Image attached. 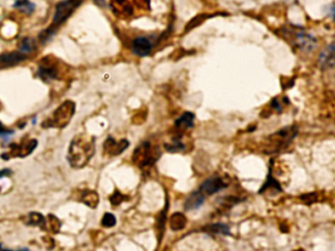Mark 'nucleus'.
Returning a JSON list of instances; mask_svg holds the SVG:
<instances>
[{
	"label": "nucleus",
	"instance_id": "f257e3e1",
	"mask_svg": "<svg viewBox=\"0 0 335 251\" xmlns=\"http://www.w3.org/2000/svg\"><path fill=\"white\" fill-rule=\"evenodd\" d=\"M94 154V138L81 135L76 137L70 145L68 160L72 167L86 166Z\"/></svg>",
	"mask_w": 335,
	"mask_h": 251
},
{
	"label": "nucleus",
	"instance_id": "f03ea898",
	"mask_svg": "<svg viewBox=\"0 0 335 251\" xmlns=\"http://www.w3.org/2000/svg\"><path fill=\"white\" fill-rule=\"evenodd\" d=\"M110 7L114 15L122 20L137 18L151 10L150 0H110Z\"/></svg>",
	"mask_w": 335,
	"mask_h": 251
},
{
	"label": "nucleus",
	"instance_id": "7ed1b4c3",
	"mask_svg": "<svg viewBox=\"0 0 335 251\" xmlns=\"http://www.w3.org/2000/svg\"><path fill=\"white\" fill-rule=\"evenodd\" d=\"M83 0H64V1L58 3L54 14L53 24L46 30V32L53 36L56 29L74 13V11L80 6Z\"/></svg>",
	"mask_w": 335,
	"mask_h": 251
},
{
	"label": "nucleus",
	"instance_id": "20e7f679",
	"mask_svg": "<svg viewBox=\"0 0 335 251\" xmlns=\"http://www.w3.org/2000/svg\"><path fill=\"white\" fill-rule=\"evenodd\" d=\"M160 155L161 153H159L158 149H154L149 141H144L135 148L133 155V161L140 168H144L153 165Z\"/></svg>",
	"mask_w": 335,
	"mask_h": 251
},
{
	"label": "nucleus",
	"instance_id": "39448f33",
	"mask_svg": "<svg viewBox=\"0 0 335 251\" xmlns=\"http://www.w3.org/2000/svg\"><path fill=\"white\" fill-rule=\"evenodd\" d=\"M74 114H75V103L73 101H65L53 113L52 118L47 124L51 127L63 128L70 122Z\"/></svg>",
	"mask_w": 335,
	"mask_h": 251
},
{
	"label": "nucleus",
	"instance_id": "423d86ee",
	"mask_svg": "<svg viewBox=\"0 0 335 251\" xmlns=\"http://www.w3.org/2000/svg\"><path fill=\"white\" fill-rule=\"evenodd\" d=\"M297 134H298V129L294 126L284 128L280 130L279 132L273 134L270 137L271 138L270 141H274V146H273L272 151L276 152L283 148H286L288 144L293 140V138L297 136Z\"/></svg>",
	"mask_w": 335,
	"mask_h": 251
},
{
	"label": "nucleus",
	"instance_id": "0eeeda50",
	"mask_svg": "<svg viewBox=\"0 0 335 251\" xmlns=\"http://www.w3.org/2000/svg\"><path fill=\"white\" fill-rule=\"evenodd\" d=\"M39 76L45 81H50L57 79L59 75L58 64L51 61V58H45L40 65L38 70Z\"/></svg>",
	"mask_w": 335,
	"mask_h": 251
},
{
	"label": "nucleus",
	"instance_id": "6e6552de",
	"mask_svg": "<svg viewBox=\"0 0 335 251\" xmlns=\"http://www.w3.org/2000/svg\"><path fill=\"white\" fill-rule=\"evenodd\" d=\"M227 183L219 177H213L208 180H206L199 187V190L207 195H213L225 187H227Z\"/></svg>",
	"mask_w": 335,
	"mask_h": 251
},
{
	"label": "nucleus",
	"instance_id": "1a4fd4ad",
	"mask_svg": "<svg viewBox=\"0 0 335 251\" xmlns=\"http://www.w3.org/2000/svg\"><path fill=\"white\" fill-rule=\"evenodd\" d=\"M129 146L130 142L127 139H123L117 142L113 137H108L103 144V149L106 154L110 156H117L123 153Z\"/></svg>",
	"mask_w": 335,
	"mask_h": 251
},
{
	"label": "nucleus",
	"instance_id": "9d476101",
	"mask_svg": "<svg viewBox=\"0 0 335 251\" xmlns=\"http://www.w3.org/2000/svg\"><path fill=\"white\" fill-rule=\"evenodd\" d=\"M294 43L296 46L303 51H311L315 47V40L311 36L305 33L304 31H297L294 35Z\"/></svg>",
	"mask_w": 335,
	"mask_h": 251
},
{
	"label": "nucleus",
	"instance_id": "9b49d317",
	"mask_svg": "<svg viewBox=\"0 0 335 251\" xmlns=\"http://www.w3.org/2000/svg\"><path fill=\"white\" fill-rule=\"evenodd\" d=\"M132 50L139 57L147 56L152 50V43L148 38L137 37L132 43Z\"/></svg>",
	"mask_w": 335,
	"mask_h": 251
},
{
	"label": "nucleus",
	"instance_id": "f8f14e48",
	"mask_svg": "<svg viewBox=\"0 0 335 251\" xmlns=\"http://www.w3.org/2000/svg\"><path fill=\"white\" fill-rule=\"evenodd\" d=\"M318 63L322 70L331 69L335 66V42L321 51L318 57Z\"/></svg>",
	"mask_w": 335,
	"mask_h": 251
},
{
	"label": "nucleus",
	"instance_id": "ddd939ff",
	"mask_svg": "<svg viewBox=\"0 0 335 251\" xmlns=\"http://www.w3.org/2000/svg\"><path fill=\"white\" fill-rule=\"evenodd\" d=\"M204 201H205L204 193H202L200 190L193 191L184 201V204H183L184 210L185 211L196 210L199 207H201V205L204 203Z\"/></svg>",
	"mask_w": 335,
	"mask_h": 251
},
{
	"label": "nucleus",
	"instance_id": "4468645a",
	"mask_svg": "<svg viewBox=\"0 0 335 251\" xmlns=\"http://www.w3.org/2000/svg\"><path fill=\"white\" fill-rule=\"evenodd\" d=\"M194 119H195V115L193 113L185 112L175 121V126L179 130H183V131L186 129H191L194 125Z\"/></svg>",
	"mask_w": 335,
	"mask_h": 251
},
{
	"label": "nucleus",
	"instance_id": "2eb2a0df",
	"mask_svg": "<svg viewBox=\"0 0 335 251\" xmlns=\"http://www.w3.org/2000/svg\"><path fill=\"white\" fill-rule=\"evenodd\" d=\"M26 59V55L19 52V53H9V54H3L0 56V65L4 66H12L15 64H18L19 62Z\"/></svg>",
	"mask_w": 335,
	"mask_h": 251
},
{
	"label": "nucleus",
	"instance_id": "dca6fc26",
	"mask_svg": "<svg viewBox=\"0 0 335 251\" xmlns=\"http://www.w3.org/2000/svg\"><path fill=\"white\" fill-rule=\"evenodd\" d=\"M187 220L182 213H175L170 219V227L173 230H180L186 226Z\"/></svg>",
	"mask_w": 335,
	"mask_h": 251
},
{
	"label": "nucleus",
	"instance_id": "f3484780",
	"mask_svg": "<svg viewBox=\"0 0 335 251\" xmlns=\"http://www.w3.org/2000/svg\"><path fill=\"white\" fill-rule=\"evenodd\" d=\"M203 230H205L206 232L211 233V234H225V235L230 234L229 228L226 225L221 224V223L208 225L203 228Z\"/></svg>",
	"mask_w": 335,
	"mask_h": 251
},
{
	"label": "nucleus",
	"instance_id": "a211bd4d",
	"mask_svg": "<svg viewBox=\"0 0 335 251\" xmlns=\"http://www.w3.org/2000/svg\"><path fill=\"white\" fill-rule=\"evenodd\" d=\"M180 137L181 136L176 137L173 138V141H171L170 143H166L165 144L166 150L171 153H178V152L183 151L185 149V145L183 144V142L180 141Z\"/></svg>",
	"mask_w": 335,
	"mask_h": 251
},
{
	"label": "nucleus",
	"instance_id": "6ab92c4d",
	"mask_svg": "<svg viewBox=\"0 0 335 251\" xmlns=\"http://www.w3.org/2000/svg\"><path fill=\"white\" fill-rule=\"evenodd\" d=\"M14 8L20 10L21 12L25 13V14H32L36 8V5L29 1V0H17V1L14 3Z\"/></svg>",
	"mask_w": 335,
	"mask_h": 251
},
{
	"label": "nucleus",
	"instance_id": "aec40b11",
	"mask_svg": "<svg viewBox=\"0 0 335 251\" xmlns=\"http://www.w3.org/2000/svg\"><path fill=\"white\" fill-rule=\"evenodd\" d=\"M37 145H38V141L34 139V140H29L28 142H26L24 144V146H21L20 148L15 146L16 147V151H17V153L15 155L21 156V157L28 156L29 154H31L34 151V149L37 147Z\"/></svg>",
	"mask_w": 335,
	"mask_h": 251
},
{
	"label": "nucleus",
	"instance_id": "412c9836",
	"mask_svg": "<svg viewBox=\"0 0 335 251\" xmlns=\"http://www.w3.org/2000/svg\"><path fill=\"white\" fill-rule=\"evenodd\" d=\"M169 209V203L166 204V207L164 208V210L160 213L159 219L157 220V229H158V237H159V241L162 240V236L165 230V224H166V220H167V210Z\"/></svg>",
	"mask_w": 335,
	"mask_h": 251
},
{
	"label": "nucleus",
	"instance_id": "4be33fe9",
	"mask_svg": "<svg viewBox=\"0 0 335 251\" xmlns=\"http://www.w3.org/2000/svg\"><path fill=\"white\" fill-rule=\"evenodd\" d=\"M83 202L90 207H95L98 204V194L94 191H86L83 194Z\"/></svg>",
	"mask_w": 335,
	"mask_h": 251
},
{
	"label": "nucleus",
	"instance_id": "5701e85b",
	"mask_svg": "<svg viewBox=\"0 0 335 251\" xmlns=\"http://www.w3.org/2000/svg\"><path fill=\"white\" fill-rule=\"evenodd\" d=\"M36 49V44L33 40L31 39H25L21 42L20 46H19V50L21 53L23 54H28L33 52Z\"/></svg>",
	"mask_w": 335,
	"mask_h": 251
},
{
	"label": "nucleus",
	"instance_id": "b1692460",
	"mask_svg": "<svg viewBox=\"0 0 335 251\" xmlns=\"http://www.w3.org/2000/svg\"><path fill=\"white\" fill-rule=\"evenodd\" d=\"M116 223H117L116 217L111 213H105L101 220V225L105 228H112L116 225Z\"/></svg>",
	"mask_w": 335,
	"mask_h": 251
},
{
	"label": "nucleus",
	"instance_id": "393cba45",
	"mask_svg": "<svg viewBox=\"0 0 335 251\" xmlns=\"http://www.w3.org/2000/svg\"><path fill=\"white\" fill-rule=\"evenodd\" d=\"M129 197L122 194L119 190H116L114 194L111 195L110 197V202L112 203V205H120L122 202H124L125 200H127Z\"/></svg>",
	"mask_w": 335,
	"mask_h": 251
},
{
	"label": "nucleus",
	"instance_id": "a878e982",
	"mask_svg": "<svg viewBox=\"0 0 335 251\" xmlns=\"http://www.w3.org/2000/svg\"><path fill=\"white\" fill-rule=\"evenodd\" d=\"M12 134H13L12 131H8V130L3 126V124H2L1 122H0V136H1V137H7V136L12 135Z\"/></svg>",
	"mask_w": 335,
	"mask_h": 251
},
{
	"label": "nucleus",
	"instance_id": "bb28decb",
	"mask_svg": "<svg viewBox=\"0 0 335 251\" xmlns=\"http://www.w3.org/2000/svg\"><path fill=\"white\" fill-rule=\"evenodd\" d=\"M94 2L100 7H103L105 5V0H94Z\"/></svg>",
	"mask_w": 335,
	"mask_h": 251
},
{
	"label": "nucleus",
	"instance_id": "cd10ccee",
	"mask_svg": "<svg viewBox=\"0 0 335 251\" xmlns=\"http://www.w3.org/2000/svg\"><path fill=\"white\" fill-rule=\"evenodd\" d=\"M333 17H334V20H335V7L333 8Z\"/></svg>",
	"mask_w": 335,
	"mask_h": 251
}]
</instances>
